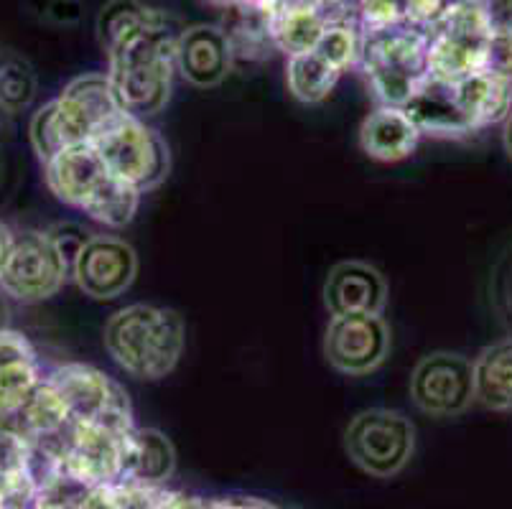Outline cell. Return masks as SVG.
<instances>
[{"mask_svg": "<svg viewBox=\"0 0 512 509\" xmlns=\"http://www.w3.org/2000/svg\"><path fill=\"white\" fill-rule=\"evenodd\" d=\"M342 74L344 69L334 64L319 46H311L309 51L288 56V92L304 105H316V102L327 100Z\"/></svg>", "mask_w": 512, "mask_h": 509, "instance_id": "44dd1931", "label": "cell"}, {"mask_svg": "<svg viewBox=\"0 0 512 509\" xmlns=\"http://www.w3.org/2000/svg\"><path fill=\"white\" fill-rule=\"evenodd\" d=\"M502 143H505L507 156L512 158V112H510V115H507L505 123H502Z\"/></svg>", "mask_w": 512, "mask_h": 509, "instance_id": "f546056e", "label": "cell"}, {"mask_svg": "<svg viewBox=\"0 0 512 509\" xmlns=\"http://www.w3.org/2000/svg\"><path fill=\"white\" fill-rule=\"evenodd\" d=\"M0 471H3V469H0Z\"/></svg>", "mask_w": 512, "mask_h": 509, "instance_id": "1f68e13d", "label": "cell"}, {"mask_svg": "<svg viewBox=\"0 0 512 509\" xmlns=\"http://www.w3.org/2000/svg\"><path fill=\"white\" fill-rule=\"evenodd\" d=\"M490 303L497 321L512 336V245L497 260L490 278Z\"/></svg>", "mask_w": 512, "mask_h": 509, "instance_id": "cb8c5ba5", "label": "cell"}, {"mask_svg": "<svg viewBox=\"0 0 512 509\" xmlns=\"http://www.w3.org/2000/svg\"><path fill=\"white\" fill-rule=\"evenodd\" d=\"M421 130L403 107L380 105L360 125V148L375 161L395 163L413 156Z\"/></svg>", "mask_w": 512, "mask_h": 509, "instance_id": "ac0fdd59", "label": "cell"}, {"mask_svg": "<svg viewBox=\"0 0 512 509\" xmlns=\"http://www.w3.org/2000/svg\"><path fill=\"white\" fill-rule=\"evenodd\" d=\"M456 92L462 100L464 112L472 120L474 130L505 123L512 112V82L490 72H477L459 79Z\"/></svg>", "mask_w": 512, "mask_h": 509, "instance_id": "ffe728a7", "label": "cell"}, {"mask_svg": "<svg viewBox=\"0 0 512 509\" xmlns=\"http://www.w3.org/2000/svg\"><path fill=\"white\" fill-rule=\"evenodd\" d=\"M426 31L431 77L459 82L482 72L492 31L474 0H454Z\"/></svg>", "mask_w": 512, "mask_h": 509, "instance_id": "ba28073f", "label": "cell"}, {"mask_svg": "<svg viewBox=\"0 0 512 509\" xmlns=\"http://www.w3.org/2000/svg\"><path fill=\"white\" fill-rule=\"evenodd\" d=\"M230 36L220 26L197 23V26L181 28L176 39V69L189 84L199 90H209L225 82L232 69Z\"/></svg>", "mask_w": 512, "mask_h": 509, "instance_id": "5bb4252c", "label": "cell"}, {"mask_svg": "<svg viewBox=\"0 0 512 509\" xmlns=\"http://www.w3.org/2000/svg\"><path fill=\"white\" fill-rule=\"evenodd\" d=\"M39 79L29 59L16 51H0V110L6 115H16L31 107Z\"/></svg>", "mask_w": 512, "mask_h": 509, "instance_id": "7402d4cb", "label": "cell"}, {"mask_svg": "<svg viewBox=\"0 0 512 509\" xmlns=\"http://www.w3.org/2000/svg\"><path fill=\"white\" fill-rule=\"evenodd\" d=\"M102 339L125 375L156 382L176 370L186 347V326L174 308L133 303L107 319Z\"/></svg>", "mask_w": 512, "mask_h": 509, "instance_id": "7a4b0ae2", "label": "cell"}, {"mask_svg": "<svg viewBox=\"0 0 512 509\" xmlns=\"http://www.w3.org/2000/svg\"><path fill=\"white\" fill-rule=\"evenodd\" d=\"M120 112L107 74H82L72 79L59 97L34 112L29 125L31 148L41 163L51 161L64 148L92 143Z\"/></svg>", "mask_w": 512, "mask_h": 509, "instance_id": "277c9868", "label": "cell"}, {"mask_svg": "<svg viewBox=\"0 0 512 509\" xmlns=\"http://www.w3.org/2000/svg\"><path fill=\"white\" fill-rule=\"evenodd\" d=\"M92 146L110 168V174L141 194L158 189L171 174V151L164 135L128 112L115 115L97 133Z\"/></svg>", "mask_w": 512, "mask_h": 509, "instance_id": "8992f818", "label": "cell"}, {"mask_svg": "<svg viewBox=\"0 0 512 509\" xmlns=\"http://www.w3.org/2000/svg\"><path fill=\"white\" fill-rule=\"evenodd\" d=\"M482 72L497 74V77L512 82V31H495V34H490Z\"/></svg>", "mask_w": 512, "mask_h": 509, "instance_id": "d4e9b609", "label": "cell"}, {"mask_svg": "<svg viewBox=\"0 0 512 509\" xmlns=\"http://www.w3.org/2000/svg\"><path fill=\"white\" fill-rule=\"evenodd\" d=\"M344 451L372 479H393L416 454V426L398 410H362L344 428Z\"/></svg>", "mask_w": 512, "mask_h": 509, "instance_id": "52a82bcc", "label": "cell"}, {"mask_svg": "<svg viewBox=\"0 0 512 509\" xmlns=\"http://www.w3.org/2000/svg\"><path fill=\"white\" fill-rule=\"evenodd\" d=\"M390 326L383 314L332 316L324 331V357L329 367L347 377H365L390 357Z\"/></svg>", "mask_w": 512, "mask_h": 509, "instance_id": "8fae6325", "label": "cell"}, {"mask_svg": "<svg viewBox=\"0 0 512 509\" xmlns=\"http://www.w3.org/2000/svg\"><path fill=\"white\" fill-rule=\"evenodd\" d=\"M18 359H36L34 347L23 334L18 331L0 329V364L18 362Z\"/></svg>", "mask_w": 512, "mask_h": 509, "instance_id": "484cf974", "label": "cell"}, {"mask_svg": "<svg viewBox=\"0 0 512 509\" xmlns=\"http://www.w3.org/2000/svg\"><path fill=\"white\" fill-rule=\"evenodd\" d=\"M490 31H512V0H474Z\"/></svg>", "mask_w": 512, "mask_h": 509, "instance_id": "4316f807", "label": "cell"}, {"mask_svg": "<svg viewBox=\"0 0 512 509\" xmlns=\"http://www.w3.org/2000/svg\"><path fill=\"white\" fill-rule=\"evenodd\" d=\"M411 400L431 418H456L474 400V364L464 354L431 352L411 375Z\"/></svg>", "mask_w": 512, "mask_h": 509, "instance_id": "7c38bea8", "label": "cell"}, {"mask_svg": "<svg viewBox=\"0 0 512 509\" xmlns=\"http://www.w3.org/2000/svg\"><path fill=\"white\" fill-rule=\"evenodd\" d=\"M321 298L329 316L383 314L388 303V280L365 260H344L329 270Z\"/></svg>", "mask_w": 512, "mask_h": 509, "instance_id": "9a60e30c", "label": "cell"}, {"mask_svg": "<svg viewBox=\"0 0 512 509\" xmlns=\"http://www.w3.org/2000/svg\"><path fill=\"white\" fill-rule=\"evenodd\" d=\"M357 67L367 77L380 105L406 107L408 100L431 77L428 31L416 23H393L383 28H362V49Z\"/></svg>", "mask_w": 512, "mask_h": 509, "instance_id": "5b68a950", "label": "cell"}, {"mask_svg": "<svg viewBox=\"0 0 512 509\" xmlns=\"http://www.w3.org/2000/svg\"><path fill=\"white\" fill-rule=\"evenodd\" d=\"M44 179L59 202L113 230L133 222L141 207V191L110 174L92 143L59 151L44 163Z\"/></svg>", "mask_w": 512, "mask_h": 509, "instance_id": "3957f363", "label": "cell"}, {"mask_svg": "<svg viewBox=\"0 0 512 509\" xmlns=\"http://www.w3.org/2000/svg\"><path fill=\"white\" fill-rule=\"evenodd\" d=\"M69 273L72 263L49 232H26L13 240L6 268L0 273V291L21 303H39L57 296Z\"/></svg>", "mask_w": 512, "mask_h": 509, "instance_id": "9c48e42d", "label": "cell"}, {"mask_svg": "<svg viewBox=\"0 0 512 509\" xmlns=\"http://www.w3.org/2000/svg\"><path fill=\"white\" fill-rule=\"evenodd\" d=\"M6 314H8L6 303L0 301V329H6Z\"/></svg>", "mask_w": 512, "mask_h": 509, "instance_id": "4dcf8cb0", "label": "cell"}, {"mask_svg": "<svg viewBox=\"0 0 512 509\" xmlns=\"http://www.w3.org/2000/svg\"><path fill=\"white\" fill-rule=\"evenodd\" d=\"M138 275V252L113 235H92L77 252L72 278L92 301H115L123 296Z\"/></svg>", "mask_w": 512, "mask_h": 509, "instance_id": "4fadbf2b", "label": "cell"}, {"mask_svg": "<svg viewBox=\"0 0 512 509\" xmlns=\"http://www.w3.org/2000/svg\"><path fill=\"white\" fill-rule=\"evenodd\" d=\"M403 110L411 115L423 135H436V138H467L477 133L464 112L459 92L454 82L428 77L421 84V90L408 100Z\"/></svg>", "mask_w": 512, "mask_h": 509, "instance_id": "2e32d148", "label": "cell"}, {"mask_svg": "<svg viewBox=\"0 0 512 509\" xmlns=\"http://www.w3.org/2000/svg\"><path fill=\"white\" fill-rule=\"evenodd\" d=\"M204 509H281L268 499L258 497H217L204 499Z\"/></svg>", "mask_w": 512, "mask_h": 509, "instance_id": "83f0119b", "label": "cell"}, {"mask_svg": "<svg viewBox=\"0 0 512 509\" xmlns=\"http://www.w3.org/2000/svg\"><path fill=\"white\" fill-rule=\"evenodd\" d=\"M49 382L62 395L69 420H97L120 431H133V408L120 382L90 364H62Z\"/></svg>", "mask_w": 512, "mask_h": 509, "instance_id": "30bf717a", "label": "cell"}, {"mask_svg": "<svg viewBox=\"0 0 512 509\" xmlns=\"http://www.w3.org/2000/svg\"><path fill=\"white\" fill-rule=\"evenodd\" d=\"M474 400L492 413H512V336L474 357Z\"/></svg>", "mask_w": 512, "mask_h": 509, "instance_id": "d6986e66", "label": "cell"}, {"mask_svg": "<svg viewBox=\"0 0 512 509\" xmlns=\"http://www.w3.org/2000/svg\"><path fill=\"white\" fill-rule=\"evenodd\" d=\"M13 240H16V235L11 232V227H8L6 222H0V273H3V268H6V260L8 255H11Z\"/></svg>", "mask_w": 512, "mask_h": 509, "instance_id": "f1b7e54d", "label": "cell"}, {"mask_svg": "<svg viewBox=\"0 0 512 509\" xmlns=\"http://www.w3.org/2000/svg\"><path fill=\"white\" fill-rule=\"evenodd\" d=\"M97 39L107 51V79L120 110L153 118L174 90L176 39L171 18L141 0H113L97 16Z\"/></svg>", "mask_w": 512, "mask_h": 509, "instance_id": "6da1fadb", "label": "cell"}, {"mask_svg": "<svg viewBox=\"0 0 512 509\" xmlns=\"http://www.w3.org/2000/svg\"><path fill=\"white\" fill-rule=\"evenodd\" d=\"M176 471L174 443L156 428H133L125 438L120 479L125 484L158 489Z\"/></svg>", "mask_w": 512, "mask_h": 509, "instance_id": "e0dca14e", "label": "cell"}, {"mask_svg": "<svg viewBox=\"0 0 512 509\" xmlns=\"http://www.w3.org/2000/svg\"><path fill=\"white\" fill-rule=\"evenodd\" d=\"M41 385L36 359H18V362L0 364V418L18 415L23 403L34 395Z\"/></svg>", "mask_w": 512, "mask_h": 509, "instance_id": "603a6c76", "label": "cell"}]
</instances>
